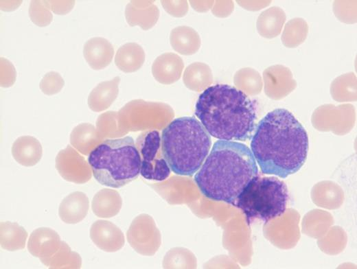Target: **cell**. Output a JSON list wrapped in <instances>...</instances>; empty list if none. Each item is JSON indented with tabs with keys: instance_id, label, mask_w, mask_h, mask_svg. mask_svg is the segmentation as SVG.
I'll list each match as a JSON object with an SVG mask.
<instances>
[{
	"instance_id": "cell-4",
	"label": "cell",
	"mask_w": 357,
	"mask_h": 269,
	"mask_svg": "<svg viewBox=\"0 0 357 269\" xmlns=\"http://www.w3.org/2000/svg\"><path fill=\"white\" fill-rule=\"evenodd\" d=\"M211 145L210 135L193 117L176 118L162 131V154L177 175H194L202 166Z\"/></svg>"
},
{
	"instance_id": "cell-1",
	"label": "cell",
	"mask_w": 357,
	"mask_h": 269,
	"mask_svg": "<svg viewBox=\"0 0 357 269\" xmlns=\"http://www.w3.org/2000/svg\"><path fill=\"white\" fill-rule=\"evenodd\" d=\"M309 147L306 130L286 109L268 113L257 124L251 150L265 174L286 178L306 162Z\"/></svg>"
},
{
	"instance_id": "cell-17",
	"label": "cell",
	"mask_w": 357,
	"mask_h": 269,
	"mask_svg": "<svg viewBox=\"0 0 357 269\" xmlns=\"http://www.w3.org/2000/svg\"><path fill=\"white\" fill-rule=\"evenodd\" d=\"M27 235L26 230L16 222H1L0 224V244L4 250L23 249Z\"/></svg>"
},
{
	"instance_id": "cell-12",
	"label": "cell",
	"mask_w": 357,
	"mask_h": 269,
	"mask_svg": "<svg viewBox=\"0 0 357 269\" xmlns=\"http://www.w3.org/2000/svg\"><path fill=\"white\" fill-rule=\"evenodd\" d=\"M183 68L182 59L175 54L165 53L157 57L152 66L154 78L164 84L178 80Z\"/></svg>"
},
{
	"instance_id": "cell-21",
	"label": "cell",
	"mask_w": 357,
	"mask_h": 269,
	"mask_svg": "<svg viewBox=\"0 0 357 269\" xmlns=\"http://www.w3.org/2000/svg\"><path fill=\"white\" fill-rule=\"evenodd\" d=\"M195 34L196 32L189 27H176L170 35L172 47L181 54L189 55L194 53Z\"/></svg>"
},
{
	"instance_id": "cell-2",
	"label": "cell",
	"mask_w": 357,
	"mask_h": 269,
	"mask_svg": "<svg viewBox=\"0 0 357 269\" xmlns=\"http://www.w3.org/2000/svg\"><path fill=\"white\" fill-rule=\"evenodd\" d=\"M257 176L255 159L247 145L219 140L195 174L194 181L205 197L234 205L244 188Z\"/></svg>"
},
{
	"instance_id": "cell-20",
	"label": "cell",
	"mask_w": 357,
	"mask_h": 269,
	"mask_svg": "<svg viewBox=\"0 0 357 269\" xmlns=\"http://www.w3.org/2000/svg\"><path fill=\"white\" fill-rule=\"evenodd\" d=\"M41 262L50 268H80L81 267L80 255L71 251L65 242H62L60 249L54 256Z\"/></svg>"
},
{
	"instance_id": "cell-23",
	"label": "cell",
	"mask_w": 357,
	"mask_h": 269,
	"mask_svg": "<svg viewBox=\"0 0 357 269\" xmlns=\"http://www.w3.org/2000/svg\"><path fill=\"white\" fill-rule=\"evenodd\" d=\"M64 84V80L58 73L49 71L41 79L39 87L44 94L52 95L60 92Z\"/></svg>"
},
{
	"instance_id": "cell-9",
	"label": "cell",
	"mask_w": 357,
	"mask_h": 269,
	"mask_svg": "<svg viewBox=\"0 0 357 269\" xmlns=\"http://www.w3.org/2000/svg\"><path fill=\"white\" fill-rule=\"evenodd\" d=\"M62 242L57 232L47 227L35 229L30 234L27 250L41 261L54 256L60 249Z\"/></svg>"
},
{
	"instance_id": "cell-15",
	"label": "cell",
	"mask_w": 357,
	"mask_h": 269,
	"mask_svg": "<svg viewBox=\"0 0 357 269\" xmlns=\"http://www.w3.org/2000/svg\"><path fill=\"white\" fill-rule=\"evenodd\" d=\"M145 60V53L143 48L135 43H126L121 46L115 55L116 66L125 73L137 71L143 65Z\"/></svg>"
},
{
	"instance_id": "cell-6",
	"label": "cell",
	"mask_w": 357,
	"mask_h": 269,
	"mask_svg": "<svg viewBox=\"0 0 357 269\" xmlns=\"http://www.w3.org/2000/svg\"><path fill=\"white\" fill-rule=\"evenodd\" d=\"M288 200L284 182L275 176H256L244 188L235 202L249 224L254 220L264 223L283 215Z\"/></svg>"
},
{
	"instance_id": "cell-19",
	"label": "cell",
	"mask_w": 357,
	"mask_h": 269,
	"mask_svg": "<svg viewBox=\"0 0 357 269\" xmlns=\"http://www.w3.org/2000/svg\"><path fill=\"white\" fill-rule=\"evenodd\" d=\"M158 10L154 5L139 8L129 3L126 8V18L130 26L139 25L143 30L152 27L158 18Z\"/></svg>"
},
{
	"instance_id": "cell-8",
	"label": "cell",
	"mask_w": 357,
	"mask_h": 269,
	"mask_svg": "<svg viewBox=\"0 0 357 269\" xmlns=\"http://www.w3.org/2000/svg\"><path fill=\"white\" fill-rule=\"evenodd\" d=\"M56 169L63 179L76 184L85 183L91 178L92 171L88 161L69 145L57 154Z\"/></svg>"
},
{
	"instance_id": "cell-18",
	"label": "cell",
	"mask_w": 357,
	"mask_h": 269,
	"mask_svg": "<svg viewBox=\"0 0 357 269\" xmlns=\"http://www.w3.org/2000/svg\"><path fill=\"white\" fill-rule=\"evenodd\" d=\"M109 222L97 220L90 229V238L93 243L104 250H112L117 243V231Z\"/></svg>"
},
{
	"instance_id": "cell-14",
	"label": "cell",
	"mask_w": 357,
	"mask_h": 269,
	"mask_svg": "<svg viewBox=\"0 0 357 269\" xmlns=\"http://www.w3.org/2000/svg\"><path fill=\"white\" fill-rule=\"evenodd\" d=\"M120 78L115 77L109 81L99 83L89 93L88 106L95 112H100L108 108L116 99Z\"/></svg>"
},
{
	"instance_id": "cell-22",
	"label": "cell",
	"mask_w": 357,
	"mask_h": 269,
	"mask_svg": "<svg viewBox=\"0 0 357 269\" xmlns=\"http://www.w3.org/2000/svg\"><path fill=\"white\" fill-rule=\"evenodd\" d=\"M31 21L39 27H45L51 22L53 16L46 1H32L29 8Z\"/></svg>"
},
{
	"instance_id": "cell-10",
	"label": "cell",
	"mask_w": 357,
	"mask_h": 269,
	"mask_svg": "<svg viewBox=\"0 0 357 269\" xmlns=\"http://www.w3.org/2000/svg\"><path fill=\"white\" fill-rule=\"evenodd\" d=\"M89 209V200L82 191H74L67 195L60 202L58 215L61 220L69 224L81 222Z\"/></svg>"
},
{
	"instance_id": "cell-11",
	"label": "cell",
	"mask_w": 357,
	"mask_h": 269,
	"mask_svg": "<svg viewBox=\"0 0 357 269\" xmlns=\"http://www.w3.org/2000/svg\"><path fill=\"white\" fill-rule=\"evenodd\" d=\"M83 55L85 60L93 69L100 70L111 63L114 55V49L106 39L94 37L85 43Z\"/></svg>"
},
{
	"instance_id": "cell-16",
	"label": "cell",
	"mask_w": 357,
	"mask_h": 269,
	"mask_svg": "<svg viewBox=\"0 0 357 269\" xmlns=\"http://www.w3.org/2000/svg\"><path fill=\"white\" fill-rule=\"evenodd\" d=\"M71 145L81 154L89 155L100 143L95 127L89 123L76 126L70 134Z\"/></svg>"
},
{
	"instance_id": "cell-24",
	"label": "cell",
	"mask_w": 357,
	"mask_h": 269,
	"mask_svg": "<svg viewBox=\"0 0 357 269\" xmlns=\"http://www.w3.org/2000/svg\"><path fill=\"white\" fill-rule=\"evenodd\" d=\"M50 10L57 14L60 13L61 8L62 14H65L69 12L74 5V1H46Z\"/></svg>"
},
{
	"instance_id": "cell-13",
	"label": "cell",
	"mask_w": 357,
	"mask_h": 269,
	"mask_svg": "<svg viewBox=\"0 0 357 269\" xmlns=\"http://www.w3.org/2000/svg\"><path fill=\"white\" fill-rule=\"evenodd\" d=\"M11 151L15 161L25 167L35 165L43 155V148L39 141L29 135L17 138L12 144Z\"/></svg>"
},
{
	"instance_id": "cell-7",
	"label": "cell",
	"mask_w": 357,
	"mask_h": 269,
	"mask_svg": "<svg viewBox=\"0 0 357 269\" xmlns=\"http://www.w3.org/2000/svg\"><path fill=\"white\" fill-rule=\"evenodd\" d=\"M136 147L141 157L140 174L146 180L163 181L170 175V168L161 148L159 132L150 130L137 139Z\"/></svg>"
},
{
	"instance_id": "cell-3",
	"label": "cell",
	"mask_w": 357,
	"mask_h": 269,
	"mask_svg": "<svg viewBox=\"0 0 357 269\" xmlns=\"http://www.w3.org/2000/svg\"><path fill=\"white\" fill-rule=\"evenodd\" d=\"M195 115L211 137L224 141H246L255 128L253 102L241 90L218 84L199 95Z\"/></svg>"
},
{
	"instance_id": "cell-5",
	"label": "cell",
	"mask_w": 357,
	"mask_h": 269,
	"mask_svg": "<svg viewBox=\"0 0 357 269\" xmlns=\"http://www.w3.org/2000/svg\"><path fill=\"white\" fill-rule=\"evenodd\" d=\"M87 161L95 179L112 188L125 186L140 174V154L129 136L101 142L89 154Z\"/></svg>"
}]
</instances>
